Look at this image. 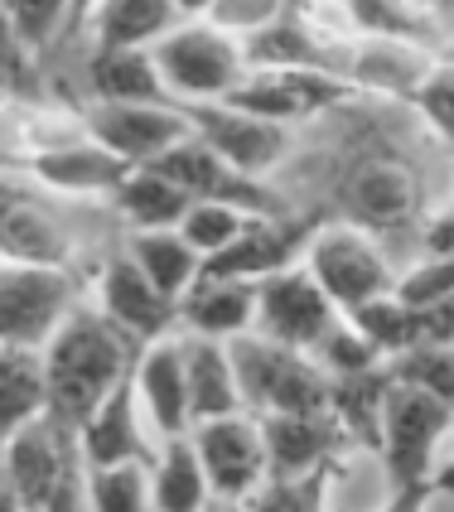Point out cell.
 <instances>
[{
	"instance_id": "obj_11",
	"label": "cell",
	"mask_w": 454,
	"mask_h": 512,
	"mask_svg": "<svg viewBox=\"0 0 454 512\" xmlns=\"http://www.w3.org/2000/svg\"><path fill=\"white\" fill-rule=\"evenodd\" d=\"M189 435H194V450H199L203 469H208L213 498L252 503L256 493L266 488V479H271L266 430H261V421H256L252 411L218 416V421H199Z\"/></svg>"
},
{
	"instance_id": "obj_32",
	"label": "cell",
	"mask_w": 454,
	"mask_h": 512,
	"mask_svg": "<svg viewBox=\"0 0 454 512\" xmlns=\"http://www.w3.org/2000/svg\"><path fill=\"white\" fill-rule=\"evenodd\" d=\"M87 512H155V498H150V464L87 469Z\"/></svg>"
},
{
	"instance_id": "obj_25",
	"label": "cell",
	"mask_w": 454,
	"mask_h": 512,
	"mask_svg": "<svg viewBox=\"0 0 454 512\" xmlns=\"http://www.w3.org/2000/svg\"><path fill=\"white\" fill-rule=\"evenodd\" d=\"M87 25H92V44L102 49H155L184 20L174 0H97Z\"/></svg>"
},
{
	"instance_id": "obj_20",
	"label": "cell",
	"mask_w": 454,
	"mask_h": 512,
	"mask_svg": "<svg viewBox=\"0 0 454 512\" xmlns=\"http://www.w3.org/2000/svg\"><path fill=\"white\" fill-rule=\"evenodd\" d=\"M440 63L435 49L421 44H401V39H358L348 54V83L358 87L363 97H401L411 102L416 87L430 78V68Z\"/></svg>"
},
{
	"instance_id": "obj_46",
	"label": "cell",
	"mask_w": 454,
	"mask_h": 512,
	"mask_svg": "<svg viewBox=\"0 0 454 512\" xmlns=\"http://www.w3.org/2000/svg\"><path fill=\"white\" fill-rule=\"evenodd\" d=\"M440 15H454V0H450V5H445V10H440Z\"/></svg>"
},
{
	"instance_id": "obj_4",
	"label": "cell",
	"mask_w": 454,
	"mask_h": 512,
	"mask_svg": "<svg viewBox=\"0 0 454 512\" xmlns=\"http://www.w3.org/2000/svg\"><path fill=\"white\" fill-rule=\"evenodd\" d=\"M155 63L165 73L174 102H227L247 83V49L208 20H184L155 44Z\"/></svg>"
},
{
	"instance_id": "obj_39",
	"label": "cell",
	"mask_w": 454,
	"mask_h": 512,
	"mask_svg": "<svg viewBox=\"0 0 454 512\" xmlns=\"http://www.w3.org/2000/svg\"><path fill=\"white\" fill-rule=\"evenodd\" d=\"M435 503V488L430 484H401V488H387L382 508L377 512H430Z\"/></svg>"
},
{
	"instance_id": "obj_2",
	"label": "cell",
	"mask_w": 454,
	"mask_h": 512,
	"mask_svg": "<svg viewBox=\"0 0 454 512\" xmlns=\"http://www.w3.org/2000/svg\"><path fill=\"white\" fill-rule=\"evenodd\" d=\"M232 348V368H237V387H242V406L256 421L266 416H310V411H329L334 397V377L314 363L310 353H295L281 343L261 339V334H242L227 343Z\"/></svg>"
},
{
	"instance_id": "obj_40",
	"label": "cell",
	"mask_w": 454,
	"mask_h": 512,
	"mask_svg": "<svg viewBox=\"0 0 454 512\" xmlns=\"http://www.w3.org/2000/svg\"><path fill=\"white\" fill-rule=\"evenodd\" d=\"M454 498V440L445 445V455H440V464H435V498Z\"/></svg>"
},
{
	"instance_id": "obj_12",
	"label": "cell",
	"mask_w": 454,
	"mask_h": 512,
	"mask_svg": "<svg viewBox=\"0 0 454 512\" xmlns=\"http://www.w3.org/2000/svg\"><path fill=\"white\" fill-rule=\"evenodd\" d=\"M189 116L194 141H203L213 155H223L227 165H237L242 174L271 179V170L290 155V126L261 121V116L227 107V102H174Z\"/></svg>"
},
{
	"instance_id": "obj_37",
	"label": "cell",
	"mask_w": 454,
	"mask_h": 512,
	"mask_svg": "<svg viewBox=\"0 0 454 512\" xmlns=\"http://www.w3.org/2000/svg\"><path fill=\"white\" fill-rule=\"evenodd\" d=\"M411 107H416V112H421V121H426L430 131H435V136L454 150V63H450V58H440V63L430 68V78L416 87Z\"/></svg>"
},
{
	"instance_id": "obj_41",
	"label": "cell",
	"mask_w": 454,
	"mask_h": 512,
	"mask_svg": "<svg viewBox=\"0 0 454 512\" xmlns=\"http://www.w3.org/2000/svg\"><path fill=\"white\" fill-rule=\"evenodd\" d=\"M0 512H29V508H25V498L15 493V484L5 479V469H0Z\"/></svg>"
},
{
	"instance_id": "obj_29",
	"label": "cell",
	"mask_w": 454,
	"mask_h": 512,
	"mask_svg": "<svg viewBox=\"0 0 454 512\" xmlns=\"http://www.w3.org/2000/svg\"><path fill=\"white\" fill-rule=\"evenodd\" d=\"M107 203H112V213L131 232H150V228H179L184 213L199 199H194L189 189H179L174 179H165V174L131 170V179H126Z\"/></svg>"
},
{
	"instance_id": "obj_3",
	"label": "cell",
	"mask_w": 454,
	"mask_h": 512,
	"mask_svg": "<svg viewBox=\"0 0 454 512\" xmlns=\"http://www.w3.org/2000/svg\"><path fill=\"white\" fill-rule=\"evenodd\" d=\"M454 440V406L440 397H430L411 382H397L392 372V392L382 401V474L387 488L401 484H430L435 488V464L445 455V445Z\"/></svg>"
},
{
	"instance_id": "obj_6",
	"label": "cell",
	"mask_w": 454,
	"mask_h": 512,
	"mask_svg": "<svg viewBox=\"0 0 454 512\" xmlns=\"http://www.w3.org/2000/svg\"><path fill=\"white\" fill-rule=\"evenodd\" d=\"M305 266H310V276L324 285V295L343 314L363 310V305L397 290V271H392L387 252L377 247V237L353 228V223H339V218L314 232Z\"/></svg>"
},
{
	"instance_id": "obj_7",
	"label": "cell",
	"mask_w": 454,
	"mask_h": 512,
	"mask_svg": "<svg viewBox=\"0 0 454 512\" xmlns=\"http://www.w3.org/2000/svg\"><path fill=\"white\" fill-rule=\"evenodd\" d=\"M343 310L324 295V285L310 276V266H285L276 276L256 281V329L261 339L295 348V353H319V343L334 334Z\"/></svg>"
},
{
	"instance_id": "obj_14",
	"label": "cell",
	"mask_w": 454,
	"mask_h": 512,
	"mask_svg": "<svg viewBox=\"0 0 454 512\" xmlns=\"http://www.w3.org/2000/svg\"><path fill=\"white\" fill-rule=\"evenodd\" d=\"M78 455L87 469H112V464H155L160 445H155V426L145 416L141 392H136V368L131 377L102 401L87 426L78 430Z\"/></svg>"
},
{
	"instance_id": "obj_36",
	"label": "cell",
	"mask_w": 454,
	"mask_h": 512,
	"mask_svg": "<svg viewBox=\"0 0 454 512\" xmlns=\"http://www.w3.org/2000/svg\"><path fill=\"white\" fill-rule=\"evenodd\" d=\"M397 295L411 310H435L454 295V256H421L411 271L397 276Z\"/></svg>"
},
{
	"instance_id": "obj_18",
	"label": "cell",
	"mask_w": 454,
	"mask_h": 512,
	"mask_svg": "<svg viewBox=\"0 0 454 512\" xmlns=\"http://www.w3.org/2000/svg\"><path fill=\"white\" fill-rule=\"evenodd\" d=\"M261 430H266V464H271L266 484H285V479H305V474H319V469H334L353 450V440L343 435L334 411L266 416Z\"/></svg>"
},
{
	"instance_id": "obj_35",
	"label": "cell",
	"mask_w": 454,
	"mask_h": 512,
	"mask_svg": "<svg viewBox=\"0 0 454 512\" xmlns=\"http://www.w3.org/2000/svg\"><path fill=\"white\" fill-rule=\"evenodd\" d=\"M339 464L334 469H319L305 479H285V484H266L256 493L247 512H324L329 508V484H334Z\"/></svg>"
},
{
	"instance_id": "obj_9",
	"label": "cell",
	"mask_w": 454,
	"mask_h": 512,
	"mask_svg": "<svg viewBox=\"0 0 454 512\" xmlns=\"http://www.w3.org/2000/svg\"><path fill=\"white\" fill-rule=\"evenodd\" d=\"M83 126L92 141L107 145L131 170L155 165L160 155H170L174 145L194 136L189 116L174 102H92L83 112Z\"/></svg>"
},
{
	"instance_id": "obj_31",
	"label": "cell",
	"mask_w": 454,
	"mask_h": 512,
	"mask_svg": "<svg viewBox=\"0 0 454 512\" xmlns=\"http://www.w3.org/2000/svg\"><path fill=\"white\" fill-rule=\"evenodd\" d=\"M0 15L10 34L29 54H44L49 44H63L73 29V0H0Z\"/></svg>"
},
{
	"instance_id": "obj_45",
	"label": "cell",
	"mask_w": 454,
	"mask_h": 512,
	"mask_svg": "<svg viewBox=\"0 0 454 512\" xmlns=\"http://www.w3.org/2000/svg\"><path fill=\"white\" fill-rule=\"evenodd\" d=\"M5 34H10V25H5V15H0V39H5Z\"/></svg>"
},
{
	"instance_id": "obj_13",
	"label": "cell",
	"mask_w": 454,
	"mask_h": 512,
	"mask_svg": "<svg viewBox=\"0 0 454 512\" xmlns=\"http://www.w3.org/2000/svg\"><path fill=\"white\" fill-rule=\"evenodd\" d=\"M421 179L411 165H401L392 155H372L363 165H353L339 189V223H353L363 232H397L421 213Z\"/></svg>"
},
{
	"instance_id": "obj_10",
	"label": "cell",
	"mask_w": 454,
	"mask_h": 512,
	"mask_svg": "<svg viewBox=\"0 0 454 512\" xmlns=\"http://www.w3.org/2000/svg\"><path fill=\"white\" fill-rule=\"evenodd\" d=\"M145 170L174 179V184L189 189L194 199L232 203V208H242V213H252V218H285V213H290L285 194L271 189V179L242 174L237 165H227L223 155H213V150L203 141H194V136L184 145H174L170 155H160L155 165H145Z\"/></svg>"
},
{
	"instance_id": "obj_19",
	"label": "cell",
	"mask_w": 454,
	"mask_h": 512,
	"mask_svg": "<svg viewBox=\"0 0 454 512\" xmlns=\"http://www.w3.org/2000/svg\"><path fill=\"white\" fill-rule=\"evenodd\" d=\"M136 392L160 440L189 435L194 430V406H189V372H184V343L179 334L155 339L136 358Z\"/></svg>"
},
{
	"instance_id": "obj_8",
	"label": "cell",
	"mask_w": 454,
	"mask_h": 512,
	"mask_svg": "<svg viewBox=\"0 0 454 512\" xmlns=\"http://www.w3.org/2000/svg\"><path fill=\"white\" fill-rule=\"evenodd\" d=\"M348 102H363V92L339 73H314V68H252L247 83L227 97V107H242L276 126H300Z\"/></svg>"
},
{
	"instance_id": "obj_22",
	"label": "cell",
	"mask_w": 454,
	"mask_h": 512,
	"mask_svg": "<svg viewBox=\"0 0 454 512\" xmlns=\"http://www.w3.org/2000/svg\"><path fill=\"white\" fill-rule=\"evenodd\" d=\"M179 343H184L194 426L247 411V406H242V387H237V368H232V348H227L223 339H203V334H179Z\"/></svg>"
},
{
	"instance_id": "obj_5",
	"label": "cell",
	"mask_w": 454,
	"mask_h": 512,
	"mask_svg": "<svg viewBox=\"0 0 454 512\" xmlns=\"http://www.w3.org/2000/svg\"><path fill=\"white\" fill-rule=\"evenodd\" d=\"M78 305L83 285L73 271L0 261V348H49Z\"/></svg>"
},
{
	"instance_id": "obj_43",
	"label": "cell",
	"mask_w": 454,
	"mask_h": 512,
	"mask_svg": "<svg viewBox=\"0 0 454 512\" xmlns=\"http://www.w3.org/2000/svg\"><path fill=\"white\" fill-rule=\"evenodd\" d=\"M208 512H247V503H227V498H213Z\"/></svg>"
},
{
	"instance_id": "obj_1",
	"label": "cell",
	"mask_w": 454,
	"mask_h": 512,
	"mask_svg": "<svg viewBox=\"0 0 454 512\" xmlns=\"http://www.w3.org/2000/svg\"><path fill=\"white\" fill-rule=\"evenodd\" d=\"M141 358V343L121 334L112 319L92 305H78L68 314V324L58 329L44 348V368H49V421L78 435L87 416L112 397L116 387L131 377Z\"/></svg>"
},
{
	"instance_id": "obj_24",
	"label": "cell",
	"mask_w": 454,
	"mask_h": 512,
	"mask_svg": "<svg viewBox=\"0 0 454 512\" xmlns=\"http://www.w3.org/2000/svg\"><path fill=\"white\" fill-rule=\"evenodd\" d=\"M87 87L97 102H174L155 49H102L87 54Z\"/></svg>"
},
{
	"instance_id": "obj_42",
	"label": "cell",
	"mask_w": 454,
	"mask_h": 512,
	"mask_svg": "<svg viewBox=\"0 0 454 512\" xmlns=\"http://www.w3.org/2000/svg\"><path fill=\"white\" fill-rule=\"evenodd\" d=\"M174 10H179V20H208L213 0H174Z\"/></svg>"
},
{
	"instance_id": "obj_26",
	"label": "cell",
	"mask_w": 454,
	"mask_h": 512,
	"mask_svg": "<svg viewBox=\"0 0 454 512\" xmlns=\"http://www.w3.org/2000/svg\"><path fill=\"white\" fill-rule=\"evenodd\" d=\"M150 498H155V512H208L213 484L194 450V435L160 440V455L150 464Z\"/></svg>"
},
{
	"instance_id": "obj_44",
	"label": "cell",
	"mask_w": 454,
	"mask_h": 512,
	"mask_svg": "<svg viewBox=\"0 0 454 512\" xmlns=\"http://www.w3.org/2000/svg\"><path fill=\"white\" fill-rule=\"evenodd\" d=\"M440 58H450V63H454V39H450V44H445V54H440Z\"/></svg>"
},
{
	"instance_id": "obj_30",
	"label": "cell",
	"mask_w": 454,
	"mask_h": 512,
	"mask_svg": "<svg viewBox=\"0 0 454 512\" xmlns=\"http://www.w3.org/2000/svg\"><path fill=\"white\" fill-rule=\"evenodd\" d=\"M348 324H353L382 358H401V353H411V348L426 343V319H421V310H411L397 290L382 295V300H372V305H363V310H353Z\"/></svg>"
},
{
	"instance_id": "obj_28",
	"label": "cell",
	"mask_w": 454,
	"mask_h": 512,
	"mask_svg": "<svg viewBox=\"0 0 454 512\" xmlns=\"http://www.w3.org/2000/svg\"><path fill=\"white\" fill-rule=\"evenodd\" d=\"M126 256L145 271V281L155 285L160 295L184 300L203 276V256L189 247V237L179 228H150V232H131V247Z\"/></svg>"
},
{
	"instance_id": "obj_17",
	"label": "cell",
	"mask_w": 454,
	"mask_h": 512,
	"mask_svg": "<svg viewBox=\"0 0 454 512\" xmlns=\"http://www.w3.org/2000/svg\"><path fill=\"white\" fill-rule=\"evenodd\" d=\"M97 295H102L97 310L107 314L121 334H131L141 348L155 339L179 334V300L160 295L126 252L107 256V266H102V276H97Z\"/></svg>"
},
{
	"instance_id": "obj_15",
	"label": "cell",
	"mask_w": 454,
	"mask_h": 512,
	"mask_svg": "<svg viewBox=\"0 0 454 512\" xmlns=\"http://www.w3.org/2000/svg\"><path fill=\"white\" fill-rule=\"evenodd\" d=\"M329 218H295V213H285V218H252V228L242 232L223 256H213V261H203V276H237V281H266V276H276L285 266H300L305 252H310L314 232L324 228Z\"/></svg>"
},
{
	"instance_id": "obj_38",
	"label": "cell",
	"mask_w": 454,
	"mask_h": 512,
	"mask_svg": "<svg viewBox=\"0 0 454 512\" xmlns=\"http://www.w3.org/2000/svg\"><path fill=\"white\" fill-rule=\"evenodd\" d=\"M290 10V0H213L208 10V25H218L232 39H256L261 29H271Z\"/></svg>"
},
{
	"instance_id": "obj_23",
	"label": "cell",
	"mask_w": 454,
	"mask_h": 512,
	"mask_svg": "<svg viewBox=\"0 0 454 512\" xmlns=\"http://www.w3.org/2000/svg\"><path fill=\"white\" fill-rule=\"evenodd\" d=\"M49 416L44 348H0V450Z\"/></svg>"
},
{
	"instance_id": "obj_27",
	"label": "cell",
	"mask_w": 454,
	"mask_h": 512,
	"mask_svg": "<svg viewBox=\"0 0 454 512\" xmlns=\"http://www.w3.org/2000/svg\"><path fill=\"white\" fill-rule=\"evenodd\" d=\"M387 392H392V363H377V368L334 377L329 411H334V421L343 426V435L353 440V450L377 455V445H382V401H387Z\"/></svg>"
},
{
	"instance_id": "obj_21",
	"label": "cell",
	"mask_w": 454,
	"mask_h": 512,
	"mask_svg": "<svg viewBox=\"0 0 454 512\" xmlns=\"http://www.w3.org/2000/svg\"><path fill=\"white\" fill-rule=\"evenodd\" d=\"M256 329V281L237 276H199V285L179 300V334L203 339H242Z\"/></svg>"
},
{
	"instance_id": "obj_16",
	"label": "cell",
	"mask_w": 454,
	"mask_h": 512,
	"mask_svg": "<svg viewBox=\"0 0 454 512\" xmlns=\"http://www.w3.org/2000/svg\"><path fill=\"white\" fill-rule=\"evenodd\" d=\"M15 170H25L29 179H39L44 189H54V194H73V199H83V194H97V199H112L116 189L131 179V165L126 160H116L107 145H97L92 136H73V141L63 145H49V150H29V155H15L10 160Z\"/></svg>"
},
{
	"instance_id": "obj_33",
	"label": "cell",
	"mask_w": 454,
	"mask_h": 512,
	"mask_svg": "<svg viewBox=\"0 0 454 512\" xmlns=\"http://www.w3.org/2000/svg\"><path fill=\"white\" fill-rule=\"evenodd\" d=\"M247 228H252V213H242V208H232V203H208V199L194 203V208L184 213V223H179V232L189 237V247H194L203 261L223 256Z\"/></svg>"
},
{
	"instance_id": "obj_34",
	"label": "cell",
	"mask_w": 454,
	"mask_h": 512,
	"mask_svg": "<svg viewBox=\"0 0 454 512\" xmlns=\"http://www.w3.org/2000/svg\"><path fill=\"white\" fill-rule=\"evenodd\" d=\"M387 363L397 372V382H411V387L454 406V343H421V348L387 358Z\"/></svg>"
}]
</instances>
